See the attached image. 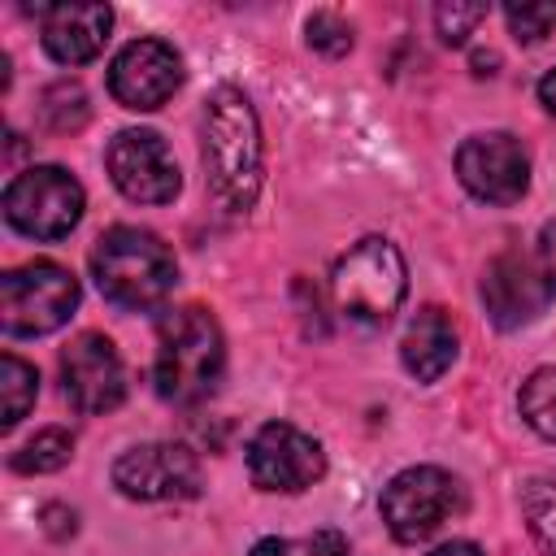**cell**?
Returning <instances> with one entry per match:
<instances>
[{"mask_svg":"<svg viewBox=\"0 0 556 556\" xmlns=\"http://www.w3.org/2000/svg\"><path fill=\"white\" fill-rule=\"evenodd\" d=\"M204 169L222 208L243 213L261 191V126L239 87H217L204 100Z\"/></svg>","mask_w":556,"mask_h":556,"instance_id":"cell-1","label":"cell"},{"mask_svg":"<svg viewBox=\"0 0 556 556\" xmlns=\"http://www.w3.org/2000/svg\"><path fill=\"white\" fill-rule=\"evenodd\" d=\"M226 369V343L222 326L213 321L208 308L187 304L161 317L156 326V361H152V382L156 395L169 404H200L217 391Z\"/></svg>","mask_w":556,"mask_h":556,"instance_id":"cell-2","label":"cell"},{"mask_svg":"<svg viewBox=\"0 0 556 556\" xmlns=\"http://www.w3.org/2000/svg\"><path fill=\"white\" fill-rule=\"evenodd\" d=\"M91 278L104 291V300L139 313V308H156L174 291L178 261L161 235L143 226H113L91 248Z\"/></svg>","mask_w":556,"mask_h":556,"instance_id":"cell-3","label":"cell"},{"mask_svg":"<svg viewBox=\"0 0 556 556\" xmlns=\"http://www.w3.org/2000/svg\"><path fill=\"white\" fill-rule=\"evenodd\" d=\"M552 300H556V222H547L530 248L495 256L482 278V304L500 330H517L543 317Z\"/></svg>","mask_w":556,"mask_h":556,"instance_id":"cell-4","label":"cell"},{"mask_svg":"<svg viewBox=\"0 0 556 556\" xmlns=\"http://www.w3.org/2000/svg\"><path fill=\"white\" fill-rule=\"evenodd\" d=\"M330 291H334L339 313H348L352 321H369V326L387 321L408 291V269H404L400 248L382 235L361 239L356 248L339 256Z\"/></svg>","mask_w":556,"mask_h":556,"instance_id":"cell-5","label":"cell"},{"mask_svg":"<svg viewBox=\"0 0 556 556\" xmlns=\"http://www.w3.org/2000/svg\"><path fill=\"white\" fill-rule=\"evenodd\" d=\"M78 308V278L56 261H30L0 278L4 334H52Z\"/></svg>","mask_w":556,"mask_h":556,"instance_id":"cell-6","label":"cell"},{"mask_svg":"<svg viewBox=\"0 0 556 556\" xmlns=\"http://www.w3.org/2000/svg\"><path fill=\"white\" fill-rule=\"evenodd\" d=\"M83 187L61 165H30L4 187V217L26 239H65L83 217Z\"/></svg>","mask_w":556,"mask_h":556,"instance_id":"cell-7","label":"cell"},{"mask_svg":"<svg viewBox=\"0 0 556 556\" xmlns=\"http://www.w3.org/2000/svg\"><path fill=\"white\" fill-rule=\"evenodd\" d=\"M378 508H382L391 539L421 543L460 508V482L439 465H413V469H400L382 486Z\"/></svg>","mask_w":556,"mask_h":556,"instance_id":"cell-8","label":"cell"},{"mask_svg":"<svg viewBox=\"0 0 556 556\" xmlns=\"http://www.w3.org/2000/svg\"><path fill=\"white\" fill-rule=\"evenodd\" d=\"M113 187L135 204H169L182 187L178 161L156 130H117L104 152Z\"/></svg>","mask_w":556,"mask_h":556,"instance_id":"cell-9","label":"cell"},{"mask_svg":"<svg viewBox=\"0 0 556 556\" xmlns=\"http://www.w3.org/2000/svg\"><path fill=\"white\" fill-rule=\"evenodd\" d=\"M248 473L261 491H304L326 473V452L291 421H265L248 443Z\"/></svg>","mask_w":556,"mask_h":556,"instance_id":"cell-10","label":"cell"},{"mask_svg":"<svg viewBox=\"0 0 556 556\" xmlns=\"http://www.w3.org/2000/svg\"><path fill=\"white\" fill-rule=\"evenodd\" d=\"M456 174L469 195L486 204H517L530 187V156L508 130H486L456 148Z\"/></svg>","mask_w":556,"mask_h":556,"instance_id":"cell-11","label":"cell"},{"mask_svg":"<svg viewBox=\"0 0 556 556\" xmlns=\"http://www.w3.org/2000/svg\"><path fill=\"white\" fill-rule=\"evenodd\" d=\"M113 486L126 500H191L200 495V460L182 443H139L117 456Z\"/></svg>","mask_w":556,"mask_h":556,"instance_id":"cell-12","label":"cell"},{"mask_svg":"<svg viewBox=\"0 0 556 556\" xmlns=\"http://www.w3.org/2000/svg\"><path fill=\"white\" fill-rule=\"evenodd\" d=\"M182 87V56L165 39H135L109 65V91L122 109L152 113Z\"/></svg>","mask_w":556,"mask_h":556,"instance_id":"cell-13","label":"cell"},{"mask_svg":"<svg viewBox=\"0 0 556 556\" xmlns=\"http://www.w3.org/2000/svg\"><path fill=\"white\" fill-rule=\"evenodd\" d=\"M61 382L78 413H109L126 400V365L104 334H78L61 352Z\"/></svg>","mask_w":556,"mask_h":556,"instance_id":"cell-14","label":"cell"},{"mask_svg":"<svg viewBox=\"0 0 556 556\" xmlns=\"http://www.w3.org/2000/svg\"><path fill=\"white\" fill-rule=\"evenodd\" d=\"M43 26V48L61 65H83L96 61L100 48L109 43L113 9L109 4H35L30 9Z\"/></svg>","mask_w":556,"mask_h":556,"instance_id":"cell-15","label":"cell"},{"mask_svg":"<svg viewBox=\"0 0 556 556\" xmlns=\"http://www.w3.org/2000/svg\"><path fill=\"white\" fill-rule=\"evenodd\" d=\"M456 343L460 339H456L452 317L439 304H426V308L413 313V321H408V330L400 339V361L417 382H434V378H443L452 369Z\"/></svg>","mask_w":556,"mask_h":556,"instance_id":"cell-16","label":"cell"},{"mask_svg":"<svg viewBox=\"0 0 556 556\" xmlns=\"http://www.w3.org/2000/svg\"><path fill=\"white\" fill-rule=\"evenodd\" d=\"M521 517L539 552L556 556V482L552 478H530L521 486Z\"/></svg>","mask_w":556,"mask_h":556,"instance_id":"cell-17","label":"cell"},{"mask_svg":"<svg viewBox=\"0 0 556 556\" xmlns=\"http://www.w3.org/2000/svg\"><path fill=\"white\" fill-rule=\"evenodd\" d=\"M70 456H74V434L61 430V426H48V430H39L35 439H26V443L9 456V465H13L17 473H52V469H61Z\"/></svg>","mask_w":556,"mask_h":556,"instance_id":"cell-18","label":"cell"},{"mask_svg":"<svg viewBox=\"0 0 556 556\" xmlns=\"http://www.w3.org/2000/svg\"><path fill=\"white\" fill-rule=\"evenodd\" d=\"M0 395H4V417H0V426L9 430V426H17V421L26 417V408H30L35 395H39V374H35V365H26L22 356L4 352V356H0Z\"/></svg>","mask_w":556,"mask_h":556,"instance_id":"cell-19","label":"cell"},{"mask_svg":"<svg viewBox=\"0 0 556 556\" xmlns=\"http://www.w3.org/2000/svg\"><path fill=\"white\" fill-rule=\"evenodd\" d=\"M517 404H521L526 426L556 443V369H552V365H547V369H534V374L521 382Z\"/></svg>","mask_w":556,"mask_h":556,"instance_id":"cell-20","label":"cell"},{"mask_svg":"<svg viewBox=\"0 0 556 556\" xmlns=\"http://www.w3.org/2000/svg\"><path fill=\"white\" fill-rule=\"evenodd\" d=\"M252 556H352L348 539L334 530H317L304 539H261Z\"/></svg>","mask_w":556,"mask_h":556,"instance_id":"cell-21","label":"cell"},{"mask_svg":"<svg viewBox=\"0 0 556 556\" xmlns=\"http://www.w3.org/2000/svg\"><path fill=\"white\" fill-rule=\"evenodd\" d=\"M504 17L521 43H539L556 26V4L552 0H521V4H504Z\"/></svg>","mask_w":556,"mask_h":556,"instance_id":"cell-22","label":"cell"},{"mask_svg":"<svg viewBox=\"0 0 556 556\" xmlns=\"http://www.w3.org/2000/svg\"><path fill=\"white\" fill-rule=\"evenodd\" d=\"M304 35H308V48H317L326 56H343L352 48V26L339 13H313L304 22Z\"/></svg>","mask_w":556,"mask_h":556,"instance_id":"cell-23","label":"cell"},{"mask_svg":"<svg viewBox=\"0 0 556 556\" xmlns=\"http://www.w3.org/2000/svg\"><path fill=\"white\" fill-rule=\"evenodd\" d=\"M486 17V4H439L434 9V22H439V35L447 43H465V35Z\"/></svg>","mask_w":556,"mask_h":556,"instance_id":"cell-24","label":"cell"},{"mask_svg":"<svg viewBox=\"0 0 556 556\" xmlns=\"http://www.w3.org/2000/svg\"><path fill=\"white\" fill-rule=\"evenodd\" d=\"M430 556H482V547H478V543H469V539H452V543L434 547Z\"/></svg>","mask_w":556,"mask_h":556,"instance_id":"cell-25","label":"cell"},{"mask_svg":"<svg viewBox=\"0 0 556 556\" xmlns=\"http://www.w3.org/2000/svg\"><path fill=\"white\" fill-rule=\"evenodd\" d=\"M539 100H543V109H547V113H556V65L539 78Z\"/></svg>","mask_w":556,"mask_h":556,"instance_id":"cell-26","label":"cell"}]
</instances>
